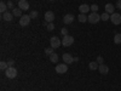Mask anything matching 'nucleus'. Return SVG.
<instances>
[{"mask_svg":"<svg viewBox=\"0 0 121 91\" xmlns=\"http://www.w3.org/2000/svg\"><path fill=\"white\" fill-rule=\"evenodd\" d=\"M78 19H79V22H81V23H85L88 21V16H86V14H80L78 16Z\"/></svg>","mask_w":121,"mask_h":91,"instance_id":"15","label":"nucleus"},{"mask_svg":"<svg viewBox=\"0 0 121 91\" xmlns=\"http://www.w3.org/2000/svg\"><path fill=\"white\" fill-rule=\"evenodd\" d=\"M60 33H62L63 35H68V29L67 28H62L60 29Z\"/></svg>","mask_w":121,"mask_h":91,"instance_id":"30","label":"nucleus"},{"mask_svg":"<svg viewBox=\"0 0 121 91\" xmlns=\"http://www.w3.org/2000/svg\"><path fill=\"white\" fill-rule=\"evenodd\" d=\"M98 70H99V73H100V74L105 75V74H108V73H109V67H108V66H105L104 63H103V64H99Z\"/></svg>","mask_w":121,"mask_h":91,"instance_id":"12","label":"nucleus"},{"mask_svg":"<svg viewBox=\"0 0 121 91\" xmlns=\"http://www.w3.org/2000/svg\"><path fill=\"white\" fill-rule=\"evenodd\" d=\"M50 1H52V0H50Z\"/></svg>","mask_w":121,"mask_h":91,"instance_id":"35","label":"nucleus"},{"mask_svg":"<svg viewBox=\"0 0 121 91\" xmlns=\"http://www.w3.org/2000/svg\"><path fill=\"white\" fill-rule=\"evenodd\" d=\"M0 69H1V70H6L7 69V62L1 61V62H0Z\"/></svg>","mask_w":121,"mask_h":91,"instance_id":"24","label":"nucleus"},{"mask_svg":"<svg viewBox=\"0 0 121 91\" xmlns=\"http://www.w3.org/2000/svg\"><path fill=\"white\" fill-rule=\"evenodd\" d=\"M79 61V57H74V62H78Z\"/></svg>","mask_w":121,"mask_h":91,"instance_id":"33","label":"nucleus"},{"mask_svg":"<svg viewBox=\"0 0 121 91\" xmlns=\"http://www.w3.org/2000/svg\"><path fill=\"white\" fill-rule=\"evenodd\" d=\"M99 19H100V15H98L97 12H92V14L88 16V22H90V23H92V24L98 23V22H99Z\"/></svg>","mask_w":121,"mask_h":91,"instance_id":"3","label":"nucleus"},{"mask_svg":"<svg viewBox=\"0 0 121 91\" xmlns=\"http://www.w3.org/2000/svg\"><path fill=\"white\" fill-rule=\"evenodd\" d=\"M13 1H19V0H13Z\"/></svg>","mask_w":121,"mask_h":91,"instance_id":"34","label":"nucleus"},{"mask_svg":"<svg viewBox=\"0 0 121 91\" xmlns=\"http://www.w3.org/2000/svg\"><path fill=\"white\" fill-rule=\"evenodd\" d=\"M46 28H47V30H53L55 29V24L53 23H47Z\"/></svg>","mask_w":121,"mask_h":91,"instance_id":"28","label":"nucleus"},{"mask_svg":"<svg viewBox=\"0 0 121 91\" xmlns=\"http://www.w3.org/2000/svg\"><path fill=\"white\" fill-rule=\"evenodd\" d=\"M18 7L22 10V11H27V10L29 9V3L27 1V0H19L18 1Z\"/></svg>","mask_w":121,"mask_h":91,"instance_id":"9","label":"nucleus"},{"mask_svg":"<svg viewBox=\"0 0 121 91\" xmlns=\"http://www.w3.org/2000/svg\"><path fill=\"white\" fill-rule=\"evenodd\" d=\"M53 19H55V14H53L52 11L45 12V21H46L47 23H52Z\"/></svg>","mask_w":121,"mask_h":91,"instance_id":"8","label":"nucleus"},{"mask_svg":"<svg viewBox=\"0 0 121 91\" xmlns=\"http://www.w3.org/2000/svg\"><path fill=\"white\" fill-rule=\"evenodd\" d=\"M5 75L9 79H13L17 77V69L15 67H7V69L5 70Z\"/></svg>","mask_w":121,"mask_h":91,"instance_id":"1","label":"nucleus"},{"mask_svg":"<svg viewBox=\"0 0 121 91\" xmlns=\"http://www.w3.org/2000/svg\"><path fill=\"white\" fill-rule=\"evenodd\" d=\"M67 70H68L67 63H59V64L56 66V72H57L58 74H63V73L67 72Z\"/></svg>","mask_w":121,"mask_h":91,"instance_id":"6","label":"nucleus"},{"mask_svg":"<svg viewBox=\"0 0 121 91\" xmlns=\"http://www.w3.org/2000/svg\"><path fill=\"white\" fill-rule=\"evenodd\" d=\"M116 9L121 10V0H117V1H116Z\"/></svg>","mask_w":121,"mask_h":91,"instance_id":"32","label":"nucleus"},{"mask_svg":"<svg viewBox=\"0 0 121 91\" xmlns=\"http://www.w3.org/2000/svg\"><path fill=\"white\" fill-rule=\"evenodd\" d=\"M98 5H96V4H93V5H91V11L92 12H97L98 11Z\"/></svg>","mask_w":121,"mask_h":91,"instance_id":"26","label":"nucleus"},{"mask_svg":"<svg viewBox=\"0 0 121 91\" xmlns=\"http://www.w3.org/2000/svg\"><path fill=\"white\" fill-rule=\"evenodd\" d=\"M74 18H75V17H74L72 14H67V15L63 17V22H64L65 24H70V23H73Z\"/></svg>","mask_w":121,"mask_h":91,"instance_id":"11","label":"nucleus"},{"mask_svg":"<svg viewBox=\"0 0 121 91\" xmlns=\"http://www.w3.org/2000/svg\"><path fill=\"white\" fill-rule=\"evenodd\" d=\"M7 7H9V9H12V10L15 9V7H13V3H12V0L7 1Z\"/></svg>","mask_w":121,"mask_h":91,"instance_id":"29","label":"nucleus"},{"mask_svg":"<svg viewBox=\"0 0 121 91\" xmlns=\"http://www.w3.org/2000/svg\"><path fill=\"white\" fill-rule=\"evenodd\" d=\"M50 59H51V62H53V63L58 62V55L53 52V54H52L51 56H50Z\"/></svg>","mask_w":121,"mask_h":91,"instance_id":"22","label":"nucleus"},{"mask_svg":"<svg viewBox=\"0 0 121 91\" xmlns=\"http://www.w3.org/2000/svg\"><path fill=\"white\" fill-rule=\"evenodd\" d=\"M98 67H99V64L96 62V61H95V62H90V64H88V68H90L91 70H96Z\"/></svg>","mask_w":121,"mask_h":91,"instance_id":"18","label":"nucleus"},{"mask_svg":"<svg viewBox=\"0 0 121 91\" xmlns=\"http://www.w3.org/2000/svg\"><path fill=\"white\" fill-rule=\"evenodd\" d=\"M74 43V38L73 36H70V35H64L63 39H62V45L68 47V46H72Z\"/></svg>","mask_w":121,"mask_h":91,"instance_id":"2","label":"nucleus"},{"mask_svg":"<svg viewBox=\"0 0 121 91\" xmlns=\"http://www.w3.org/2000/svg\"><path fill=\"white\" fill-rule=\"evenodd\" d=\"M12 14H13L15 17H22V16H23V15H22V10L19 9V7H15V9L12 10Z\"/></svg>","mask_w":121,"mask_h":91,"instance_id":"16","label":"nucleus"},{"mask_svg":"<svg viewBox=\"0 0 121 91\" xmlns=\"http://www.w3.org/2000/svg\"><path fill=\"white\" fill-rule=\"evenodd\" d=\"M114 43L115 44H121V34L120 33H116L114 35Z\"/></svg>","mask_w":121,"mask_h":91,"instance_id":"20","label":"nucleus"},{"mask_svg":"<svg viewBox=\"0 0 121 91\" xmlns=\"http://www.w3.org/2000/svg\"><path fill=\"white\" fill-rule=\"evenodd\" d=\"M7 9H9V7H7V5H6L5 3H3V1L0 3V11H1V14H5V12L7 11Z\"/></svg>","mask_w":121,"mask_h":91,"instance_id":"19","label":"nucleus"},{"mask_svg":"<svg viewBox=\"0 0 121 91\" xmlns=\"http://www.w3.org/2000/svg\"><path fill=\"white\" fill-rule=\"evenodd\" d=\"M105 12H108V14H114V5L113 4H107L105 5Z\"/></svg>","mask_w":121,"mask_h":91,"instance_id":"17","label":"nucleus"},{"mask_svg":"<svg viewBox=\"0 0 121 91\" xmlns=\"http://www.w3.org/2000/svg\"><path fill=\"white\" fill-rule=\"evenodd\" d=\"M110 21L113 22V24H120L121 23V15L117 12H114L110 15Z\"/></svg>","mask_w":121,"mask_h":91,"instance_id":"5","label":"nucleus"},{"mask_svg":"<svg viewBox=\"0 0 121 91\" xmlns=\"http://www.w3.org/2000/svg\"><path fill=\"white\" fill-rule=\"evenodd\" d=\"M79 10H80V14H87L91 10V6H88L87 4H82L79 6Z\"/></svg>","mask_w":121,"mask_h":91,"instance_id":"13","label":"nucleus"},{"mask_svg":"<svg viewBox=\"0 0 121 91\" xmlns=\"http://www.w3.org/2000/svg\"><path fill=\"white\" fill-rule=\"evenodd\" d=\"M60 44H62V41H60L57 36H52L51 39H50V45H51V47H53V49L59 47Z\"/></svg>","mask_w":121,"mask_h":91,"instance_id":"7","label":"nucleus"},{"mask_svg":"<svg viewBox=\"0 0 121 91\" xmlns=\"http://www.w3.org/2000/svg\"><path fill=\"white\" fill-rule=\"evenodd\" d=\"M30 16L29 15H23L21 18H19V26H22V27H27L29 23H30Z\"/></svg>","mask_w":121,"mask_h":91,"instance_id":"4","label":"nucleus"},{"mask_svg":"<svg viewBox=\"0 0 121 91\" xmlns=\"http://www.w3.org/2000/svg\"><path fill=\"white\" fill-rule=\"evenodd\" d=\"M52 54H53V47L45 49V55H46V56H51Z\"/></svg>","mask_w":121,"mask_h":91,"instance_id":"23","label":"nucleus"},{"mask_svg":"<svg viewBox=\"0 0 121 91\" xmlns=\"http://www.w3.org/2000/svg\"><path fill=\"white\" fill-rule=\"evenodd\" d=\"M29 16H30V18H38V16H39V12L34 10V11H30Z\"/></svg>","mask_w":121,"mask_h":91,"instance_id":"25","label":"nucleus"},{"mask_svg":"<svg viewBox=\"0 0 121 91\" xmlns=\"http://www.w3.org/2000/svg\"><path fill=\"white\" fill-rule=\"evenodd\" d=\"M63 61H64V63H67V64H72L74 62V57L70 54H64L63 55Z\"/></svg>","mask_w":121,"mask_h":91,"instance_id":"10","label":"nucleus"},{"mask_svg":"<svg viewBox=\"0 0 121 91\" xmlns=\"http://www.w3.org/2000/svg\"><path fill=\"white\" fill-rule=\"evenodd\" d=\"M96 62H97L98 64H103V63H104V59H103V57H102V56H98Z\"/></svg>","mask_w":121,"mask_h":91,"instance_id":"27","label":"nucleus"},{"mask_svg":"<svg viewBox=\"0 0 121 91\" xmlns=\"http://www.w3.org/2000/svg\"><path fill=\"white\" fill-rule=\"evenodd\" d=\"M13 64H15V61H13V59H9V61H7V66H9V67H12Z\"/></svg>","mask_w":121,"mask_h":91,"instance_id":"31","label":"nucleus"},{"mask_svg":"<svg viewBox=\"0 0 121 91\" xmlns=\"http://www.w3.org/2000/svg\"><path fill=\"white\" fill-rule=\"evenodd\" d=\"M13 17H15V16H13V14H12V12L6 11L5 14H3V19H4V21H7V22L12 21V18H13Z\"/></svg>","mask_w":121,"mask_h":91,"instance_id":"14","label":"nucleus"},{"mask_svg":"<svg viewBox=\"0 0 121 91\" xmlns=\"http://www.w3.org/2000/svg\"><path fill=\"white\" fill-rule=\"evenodd\" d=\"M100 19H102V21H108V19H110V15L108 12H103L100 15Z\"/></svg>","mask_w":121,"mask_h":91,"instance_id":"21","label":"nucleus"}]
</instances>
